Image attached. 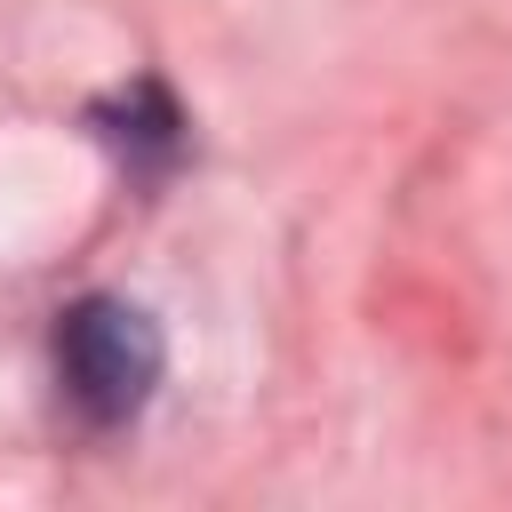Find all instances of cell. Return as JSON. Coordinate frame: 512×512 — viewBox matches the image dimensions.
Returning <instances> with one entry per match:
<instances>
[{
  "label": "cell",
  "instance_id": "6da1fadb",
  "mask_svg": "<svg viewBox=\"0 0 512 512\" xmlns=\"http://www.w3.org/2000/svg\"><path fill=\"white\" fill-rule=\"evenodd\" d=\"M168 368V344L144 304L128 296H80L56 312V384L88 424H128Z\"/></svg>",
  "mask_w": 512,
  "mask_h": 512
}]
</instances>
